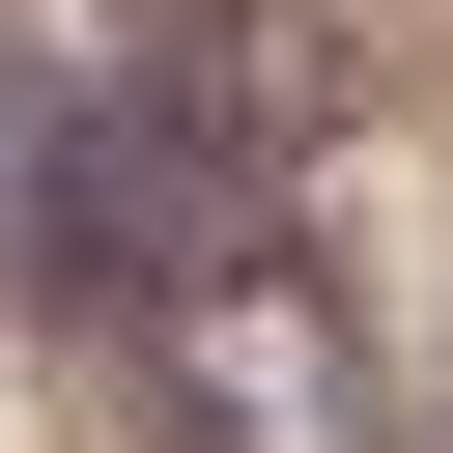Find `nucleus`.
Returning a JSON list of instances; mask_svg holds the SVG:
<instances>
[{
  "mask_svg": "<svg viewBox=\"0 0 453 453\" xmlns=\"http://www.w3.org/2000/svg\"><path fill=\"white\" fill-rule=\"evenodd\" d=\"M142 396H170V453H396V368H368V311H340L283 226L142 311Z\"/></svg>",
  "mask_w": 453,
  "mask_h": 453,
  "instance_id": "nucleus-2",
  "label": "nucleus"
},
{
  "mask_svg": "<svg viewBox=\"0 0 453 453\" xmlns=\"http://www.w3.org/2000/svg\"><path fill=\"white\" fill-rule=\"evenodd\" d=\"M198 255H255V85L226 57H57L0 85V283L28 311H170Z\"/></svg>",
  "mask_w": 453,
  "mask_h": 453,
  "instance_id": "nucleus-1",
  "label": "nucleus"
},
{
  "mask_svg": "<svg viewBox=\"0 0 453 453\" xmlns=\"http://www.w3.org/2000/svg\"><path fill=\"white\" fill-rule=\"evenodd\" d=\"M142 28H226V0H142Z\"/></svg>",
  "mask_w": 453,
  "mask_h": 453,
  "instance_id": "nucleus-3",
  "label": "nucleus"
}]
</instances>
